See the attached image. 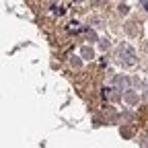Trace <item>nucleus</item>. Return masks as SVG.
<instances>
[{"mask_svg": "<svg viewBox=\"0 0 148 148\" xmlns=\"http://www.w3.org/2000/svg\"><path fill=\"white\" fill-rule=\"evenodd\" d=\"M134 134V130L132 127H121V136H125V138H130V136H132Z\"/></svg>", "mask_w": 148, "mask_h": 148, "instance_id": "nucleus-4", "label": "nucleus"}, {"mask_svg": "<svg viewBox=\"0 0 148 148\" xmlns=\"http://www.w3.org/2000/svg\"><path fill=\"white\" fill-rule=\"evenodd\" d=\"M53 12H56V14H62L64 8H62V6H53Z\"/></svg>", "mask_w": 148, "mask_h": 148, "instance_id": "nucleus-6", "label": "nucleus"}, {"mask_svg": "<svg viewBox=\"0 0 148 148\" xmlns=\"http://www.w3.org/2000/svg\"><path fill=\"white\" fill-rule=\"evenodd\" d=\"M111 90H113V88H105V92H103V95H105V99H111V101L119 99V95H115V92H111Z\"/></svg>", "mask_w": 148, "mask_h": 148, "instance_id": "nucleus-3", "label": "nucleus"}, {"mask_svg": "<svg viewBox=\"0 0 148 148\" xmlns=\"http://www.w3.org/2000/svg\"><path fill=\"white\" fill-rule=\"evenodd\" d=\"M115 84H117L121 90H125V86H127V78H125V76H117V78H115Z\"/></svg>", "mask_w": 148, "mask_h": 148, "instance_id": "nucleus-2", "label": "nucleus"}, {"mask_svg": "<svg viewBox=\"0 0 148 148\" xmlns=\"http://www.w3.org/2000/svg\"><path fill=\"white\" fill-rule=\"evenodd\" d=\"M82 56H84V60L92 58V49H90V47H84V49H82Z\"/></svg>", "mask_w": 148, "mask_h": 148, "instance_id": "nucleus-5", "label": "nucleus"}, {"mask_svg": "<svg viewBox=\"0 0 148 148\" xmlns=\"http://www.w3.org/2000/svg\"><path fill=\"white\" fill-rule=\"evenodd\" d=\"M117 58H119V62H121V64H125V66L136 64V53H134V49L130 47V45H121V47H119Z\"/></svg>", "mask_w": 148, "mask_h": 148, "instance_id": "nucleus-1", "label": "nucleus"}]
</instances>
